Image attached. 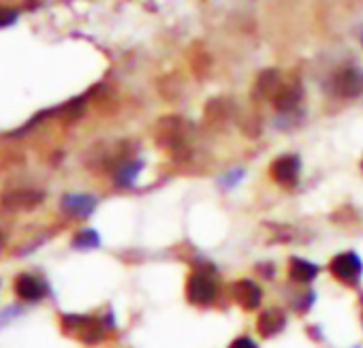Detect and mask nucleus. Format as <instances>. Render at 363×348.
<instances>
[{
    "label": "nucleus",
    "instance_id": "nucleus-21",
    "mask_svg": "<svg viewBox=\"0 0 363 348\" xmlns=\"http://www.w3.org/2000/svg\"><path fill=\"white\" fill-rule=\"evenodd\" d=\"M361 169H363V160H361Z\"/></svg>",
    "mask_w": 363,
    "mask_h": 348
},
{
    "label": "nucleus",
    "instance_id": "nucleus-9",
    "mask_svg": "<svg viewBox=\"0 0 363 348\" xmlns=\"http://www.w3.org/2000/svg\"><path fill=\"white\" fill-rule=\"evenodd\" d=\"M96 199L92 195H65L60 206L73 218H88L96 210Z\"/></svg>",
    "mask_w": 363,
    "mask_h": 348
},
{
    "label": "nucleus",
    "instance_id": "nucleus-5",
    "mask_svg": "<svg viewBox=\"0 0 363 348\" xmlns=\"http://www.w3.org/2000/svg\"><path fill=\"white\" fill-rule=\"evenodd\" d=\"M231 295H233V299H235L244 310H248V312L257 310V308L261 305V301H263V291H261V286H259L255 280H248V278L235 280L233 286H231Z\"/></svg>",
    "mask_w": 363,
    "mask_h": 348
},
{
    "label": "nucleus",
    "instance_id": "nucleus-17",
    "mask_svg": "<svg viewBox=\"0 0 363 348\" xmlns=\"http://www.w3.org/2000/svg\"><path fill=\"white\" fill-rule=\"evenodd\" d=\"M229 348H257V344L250 337H238Z\"/></svg>",
    "mask_w": 363,
    "mask_h": 348
},
{
    "label": "nucleus",
    "instance_id": "nucleus-11",
    "mask_svg": "<svg viewBox=\"0 0 363 348\" xmlns=\"http://www.w3.org/2000/svg\"><path fill=\"white\" fill-rule=\"evenodd\" d=\"M141 171V162L139 160H126L116 169V182L118 186H130L135 182V178Z\"/></svg>",
    "mask_w": 363,
    "mask_h": 348
},
{
    "label": "nucleus",
    "instance_id": "nucleus-3",
    "mask_svg": "<svg viewBox=\"0 0 363 348\" xmlns=\"http://www.w3.org/2000/svg\"><path fill=\"white\" fill-rule=\"evenodd\" d=\"M62 322H65V327L71 331V333H75L82 342H86V344H99L103 337H105V331H107V327L99 320V318H94V316H79V314H67L65 318H62Z\"/></svg>",
    "mask_w": 363,
    "mask_h": 348
},
{
    "label": "nucleus",
    "instance_id": "nucleus-10",
    "mask_svg": "<svg viewBox=\"0 0 363 348\" xmlns=\"http://www.w3.org/2000/svg\"><path fill=\"white\" fill-rule=\"evenodd\" d=\"M320 269L316 263L312 261H306L301 257H291L289 259V276L291 280L299 282V284H308V282H314L318 278Z\"/></svg>",
    "mask_w": 363,
    "mask_h": 348
},
{
    "label": "nucleus",
    "instance_id": "nucleus-7",
    "mask_svg": "<svg viewBox=\"0 0 363 348\" xmlns=\"http://www.w3.org/2000/svg\"><path fill=\"white\" fill-rule=\"evenodd\" d=\"M286 327V314L280 308H267L257 318V331L261 337H274Z\"/></svg>",
    "mask_w": 363,
    "mask_h": 348
},
{
    "label": "nucleus",
    "instance_id": "nucleus-15",
    "mask_svg": "<svg viewBox=\"0 0 363 348\" xmlns=\"http://www.w3.org/2000/svg\"><path fill=\"white\" fill-rule=\"evenodd\" d=\"M242 178H244V169H235L233 173H227V176L223 178V184H225L227 189H233Z\"/></svg>",
    "mask_w": 363,
    "mask_h": 348
},
{
    "label": "nucleus",
    "instance_id": "nucleus-12",
    "mask_svg": "<svg viewBox=\"0 0 363 348\" xmlns=\"http://www.w3.org/2000/svg\"><path fill=\"white\" fill-rule=\"evenodd\" d=\"M101 246V237L94 229H82L75 237H73V248L75 250H94Z\"/></svg>",
    "mask_w": 363,
    "mask_h": 348
},
{
    "label": "nucleus",
    "instance_id": "nucleus-6",
    "mask_svg": "<svg viewBox=\"0 0 363 348\" xmlns=\"http://www.w3.org/2000/svg\"><path fill=\"white\" fill-rule=\"evenodd\" d=\"M16 295L24 301H41L48 295V284L45 280L37 278L35 274H20L16 278Z\"/></svg>",
    "mask_w": 363,
    "mask_h": 348
},
{
    "label": "nucleus",
    "instance_id": "nucleus-20",
    "mask_svg": "<svg viewBox=\"0 0 363 348\" xmlns=\"http://www.w3.org/2000/svg\"><path fill=\"white\" fill-rule=\"evenodd\" d=\"M361 325H363V297H361Z\"/></svg>",
    "mask_w": 363,
    "mask_h": 348
},
{
    "label": "nucleus",
    "instance_id": "nucleus-13",
    "mask_svg": "<svg viewBox=\"0 0 363 348\" xmlns=\"http://www.w3.org/2000/svg\"><path fill=\"white\" fill-rule=\"evenodd\" d=\"M297 99H299V90H293V88H278V92L274 94V103L282 111L293 109L297 105Z\"/></svg>",
    "mask_w": 363,
    "mask_h": 348
},
{
    "label": "nucleus",
    "instance_id": "nucleus-19",
    "mask_svg": "<svg viewBox=\"0 0 363 348\" xmlns=\"http://www.w3.org/2000/svg\"><path fill=\"white\" fill-rule=\"evenodd\" d=\"M3 246H5V235L0 233V248H3Z\"/></svg>",
    "mask_w": 363,
    "mask_h": 348
},
{
    "label": "nucleus",
    "instance_id": "nucleus-16",
    "mask_svg": "<svg viewBox=\"0 0 363 348\" xmlns=\"http://www.w3.org/2000/svg\"><path fill=\"white\" fill-rule=\"evenodd\" d=\"M13 314H22V308H18V305H9V308H5L3 312H0V325H5V322H9L11 318H16Z\"/></svg>",
    "mask_w": 363,
    "mask_h": 348
},
{
    "label": "nucleus",
    "instance_id": "nucleus-18",
    "mask_svg": "<svg viewBox=\"0 0 363 348\" xmlns=\"http://www.w3.org/2000/svg\"><path fill=\"white\" fill-rule=\"evenodd\" d=\"M318 331H320L318 327H308V335H312L314 339H320V335H318Z\"/></svg>",
    "mask_w": 363,
    "mask_h": 348
},
{
    "label": "nucleus",
    "instance_id": "nucleus-8",
    "mask_svg": "<svg viewBox=\"0 0 363 348\" xmlns=\"http://www.w3.org/2000/svg\"><path fill=\"white\" fill-rule=\"evenodd\" d=\"M333 90H335L337 96H344V99L359 96L363 92V75L359 71L346 69V71H342V73L335 75Z\"/></svg>",
    "mask_w": 363,
    "mask_h": 348
},
{
    "label": "nucleus",
    "instance_id": "nucleus-1",
    "mask_svg": "<svg viewBox=\"0 0 363 348\" xmlns=\"http://www.w3.org/2000/svg\"><path fill=\"white\" fill-rule=\"evenodd\" d=\"M218 286H216V278L206 271V269H195L189 280H186V299L193 305H212L216 299Z\"/></svg>",
    "mask_w": 363,
    "mask_h": 348
},
{
    "label": "nucleus",
    "instance_id": "nucleus-2",
    "mask_svg": "<svg viewBox=\"0 0 363 348\" xmlns=\"http://www.w3.org/2000/svg\"><path fill=\"white\" fill-rule=\"evenodd\" d=\"M329 274L346 286H357L363 276V261L357 252H340L331 259Z\"/></svg>",
    "mask_w": 363,
    "mask_h": 348
},
{
    "label": "nucleus",
    "instance_id": "nucleus-14",
    "mask_svg": "<svg viewBox=\"0 0 363 348\" xmlns=\"http://www.w3.org/2000/svg\"><path fill=\"white\" fill-rule=\"evenodd\" d=\"M312 303H314V293L312 291H308V293H303L301 297H299V301H295V308H297V312H308L310 308H312Z\"/></svg>",
    "mask_w": 363,
    "mask_h": 348
},
{
    "label": "nucleus",
    "instance_id": "nucleus-4",
    "mask_svg": "<svg viewBox=\"0 0 363 348\" xmlns=\"http://www.w3.org/2000/svg\"><path fill=\"white\" fill-rule=\"evenodd\" d=\"M272 178L282 184V186H293L297 180H299V173H301V162L297 156L293 154H286V156H280L272 162Z\"/></svg>",
    "mask_w": 363,
    "mask_h": 348
}]
</instances>
